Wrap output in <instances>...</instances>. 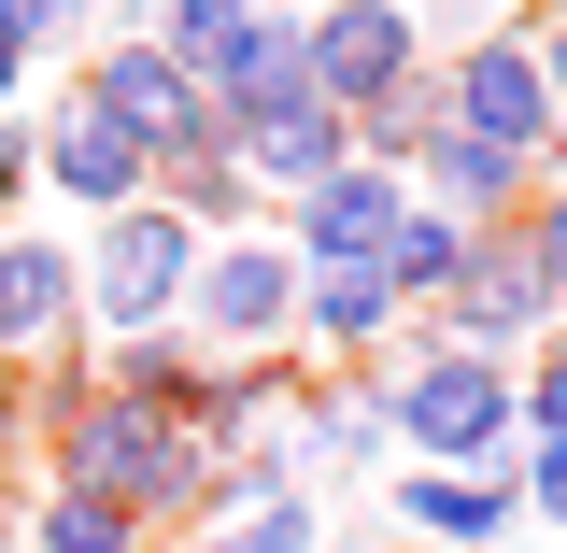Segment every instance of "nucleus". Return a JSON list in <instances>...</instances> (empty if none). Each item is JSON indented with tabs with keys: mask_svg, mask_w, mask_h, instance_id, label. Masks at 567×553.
<instances>
[{
	"mask_svg": "<svg viewBox=\"0 0 567 553\" xmlns=\"http://www.w3.org/2000/svg\"><path fill=\"white\" fill-rule=\"evenodd\" d=\"M29 185L71 213V227H100V213L156 199V171H142V142H114L85 100H29Z\"/></svg>",
	"mask_w": 567,
	"mask_h": 553,
	"instance_id": "obj_9",
	"label": "nucleus"
},
{
	"mask_svg": "<svg viewBox=\"0 0 567 553\" xmlns=\"http://www.w3.org/2000/svg\"><path fill=\"white\" fill-rule=\"evenodd\" d=\"M511 426H525V440H567V341H539L511 369Z\"/></svg>",
	"mask_w": 567,
	"mask_h": 553,
	"instance_id": "obj_23",
	"label": "nucleus"
},
{
	"mask_svg": "<svg viewBox=\"0 0 567 553\" xmlns=\"http://www.w3.org/2000/svg\"><path fill=\"white\" fill-rule=\"evenodd\" d=\"M241 14H256V0H142V29H156L171 58H199V43H227Z\"/></svg>",
	"mask_w": 567,
	"mask_h": 553,
	"instance_id": "obj_24",
	"label": "nucleus"
},
{
	"mask_svg": "<svg viewBox=\"0 0 567 553\" xmlns=\"http://www.w3.org/2000/svg\"><path fill=\"white\" fill-rule=\"evenodd\" d=\"M29 85H43V58H29V43L0 29V114H29Z\"/></svg>",
	"mask_w": 567,
	"mask_h": 553,
	"instance_id": "obj_29",
	"label": "nucleus"
},
{
	"mask_svg": "<svg viewBox=\"0 0 567 553\" xmlns=\"http://www.w3.org/2000/svg\"><path fill=\"white\" fill-rule=\"evenodd\" d=\"M511 496H525L539 525H567V440H525V454H511Z\"/></svg>",
	"mask_w": 567,
	"mask_h": 553,
	"instance_id": "obj_25",
	"label": "nucleus"
},
{
	"mask_svg": "<svg viewBox=\"0 0 567 553\" xmlns=\"http://www.w3.org/2000/svg\"><path fill=\"white\" fill-rule=\"evenodd\" d=\"M383 496H398V540L412 553H496L525 525L511 469H383Z\"/></svg>",
	"mask_w": 567,
	"mask_h": 553,
	"instance_id": "obj_12",
	"label": "nucleus"
},
{
	"mask_svg": "<svg viewBox=\"0 0 567 553\" xmlns=\"http://www.w3.org/2000/svg\"><path fill=\"white\" fill-rule=\"evenodd\" d=\"M227 156L256 171V199H298V185H327V171L354 156V129L298 85V100H270V114H241V129H227Z\"/></svg>",
	"mask_w": 567,
	"mask_h": 553,
	"instance_id": "obj_16",
	"label": "nucleus"
},
{
	"mask_svg": "<svg viewBox=\"0 0 567 553\" xmlns=\"http://www.w3.org/2000/svg\"><path fill=\"white\" fill-rule=\"evenodd\" d=\"M0 483L29 496V369H0Z\"/></svg>",
	"mask_w": 567,
	"mask_h": 553,
	"instance_id": "obj_27",
	"label": "nucleus"
},
{
	"mask_svg": "<svg viewBox=\"0 0 567 553\" xmlns=\"http://www.w3.org/2000/svg\"><path fill=\"white\" fill-rule=\"evenodd\" d=\"M425 341H468V355H525L554 341V284H539V256L511 242V227H483L468 256H454V284H440V313H425Z\"/></svg>",
	"mask_w": 567,
	"mask_h": 553,
	"instance_id": "obj_7",
	"label": "nucleus"
},
{
	"mask_svg": "<svg viewBox=\"0 0 567 553\" xmlns=\"http://www.w3.org/2000/svg\"><path fill=\"white\" fill-rule=\"evenodd\" d=\"M468 242H483V227H454V213H398V227H383V256H369V270H383V284H398V313H412V327H425V313H440V284H454V256H468Z\"/></svg>",
	"mask_w": 567,
	"mask_h": 553,
	"instance_id": "obj_20",
	"label": "nucleus"
},
{
	"mask_svg": "<svg viewBox=\"0 0 567 553\" xmlns=\"http://www.w3.org/2000/svg\"><path fill=\"white\" fill-rule=\"evenodd\" d=\"M14 553H156L128 525V511H114V496H71V483H29L14 496Z\"/></svg>",
	"mask_w": 567,
	"mask_h": 553,
	"instance_id": "obj_19",
	"label": "nucleus"
},
{
	"mask_svg": "<svg viewBox=\"0 0 567 553\" xmlns=\"http://www.w3.org/2000/svg\"><path fill=\"white\" fill-rule=\"evenodd\" d=\"M425 58H440V43H425L412 0H298V71H312V100H327L341 129L383 100V85H412Z\"/></svg>",
	"mask_w": 567,
	"mask_h": 553,
	"instance_id": "obj_6",
	"label": "nucleus"
},
{
	"mask_svg": "<svg viewBox=\"0 0 567 553\" xmlns=\"http://www.w3.org/2000/svg\"><path fill=\"white\" fill-rule=\"evenodd\" d=\"M85 341V313H71V242L29 213V227H0V369H43V355Z\"/></svg>",
	"mask_w": 567,
	"mask_h": 553,
	"instance_id": "obj_11",
	"label": "nucleus"
},
{
	"mask_svg": "<svg viewBox=\"0 0 567 553\" xmlns=\"http://www.w3.org/2000/svg\"><path fill=\"white\" fill-rule=\"evenodd\" d=\"M58 100H85V114H100L114 142H142V171H156V185H171L185 156H227V114L199 100V71L171 58L156 29H114V43H85Z\"/></svg>",
	"mask_w": 567,
	"mask_h": 553,
	"instance_id": "obj_2",
	"label": "nucleus"
},
{
	"mask_svg": "<svg viewBox=\"0 0 567 553\" xmlns=\"http://www.w3.org/2000/svg\"><path fill=\"white\" fill-rule=\"evenodd\" d=\"M185 71H199V100L227 114V129L270 114V100H298V85H312V71H298V0H256V14H241L227 43H199Z\"/></svg>",
	"mask_w": 567,
	"mask_h": 553,
	"instance_id": "obj_14",
	"label": "nucleus"
},
{
	"mask_svg": "<svg viewBox=\"0 0 567 553\" xmlns=\"http://www.w3.org/2000/svg\"><path fill=\"white\" fill-rule=\"evenodd\" d=\"M156 199L185 213L199 242H241V227H270V199H256V171H241V156H185V171H171Z\"/></svg>",
	"mask_w": 567,
	"mask_h": 553,
	"instance_id": "obj_22",
	"label": "nucleus"
},
{
	"mask_svg": "<svg viewBox=\"0 0 567 553\" xmlns=\"http://www.w3.org/2000/svg\"><path fill=\"white\" fill-rule=\"evenodd\" d=\"M0 553H14V483H0Z\"/></svg>",
	"mask_w": 567,
	"mask_h": 553,
	"instance_id": "obj_30",
	"label": "nucleus"
},
{
	"mask_svg": "<svg viewBox=\"0 0 567 553\" xmlns=\"http://www.w3.org/2000/svg\"><path fill=\"white\" fill-rule=\"evenodd\" d=\"M525 43H539V85H554V156H567V0L525 14Z\"/></svg>",
	"mask_w": 567,
	"mask_h": 553,
	"instance_id": "obj_26",
	"label": "nucleus"
},
{
	"mask_svg": "<svg viewBox=\"0 0 567 553\" xmlns=\"http://www.w3.org/2000/svg\"><path fill=\"white\" fill-rule=\"evenodd\" d=\"M440 114L468 142H511V156H554V85H539V43L525 14H483L440 43Z\"/></svg>",
	"mask_w": 567,
	"mask_h": 553,
	"instance_id": "obj_5",
	"label": "nucleus"
},
{
	"mask_svg": "<svg viewBox=\"0 0 567 553\" xmlns=\"http://www.w3.org/2000/svg\"><path fill=\"white\" fill-rule=\"evenodd\" d=\"M185 270H199V227L171 199H128V213H100V227H71V313H85V341L171 327L185 313Z\"/></svg>",
	"mask_w": 567,
	"mask_h": 553,
	"instance_id": "obj_3",
	"label": "nucleus"
},
{
	"mask_svg": "<svg viewBox=\"0 0 567 553\" xmlns=\"http://www.w3.org/2000/svg\"><path fill=\"white\" fill-rule=\"evenodd\" d=\"M29 199H43L29 185V114H0V227H29Z\"/></svg>",
	"mask_w": 567,
	"mask_h": 553,
	"instance_id": "obj_28",
	"label": "nucleus"
},
{
	"mask_svg": "<svg viewBox=\"0 0 567 553\" xmlns=\"http://www.w3.org/2000/svg\"><path fill=\"white\" fill-rule=\"evenodd\" d=\"M440 129H454V114H440V58H425L412 85H383V100L354 114V156H369V171H412V156H425Z\"/></svg>",
	"mask_w": 567,
	"mask_h": 553,
	"instance_id": "obj_21",
	"label": "nucleus"
},
{
	"mask_svg": "<svg viewBox=\"0 0 567 553\" xmlns=\"http://www.w3.org/2000/svg\"><path fill=\"white\" fill-rule=\"evenodd\" d=\"M525 185H539V156L468 142V129H440V142L412 156V199H425V213H454V227H511V213H525Z\"/></svg>",
	"mask_w": 567,
	"mask_h": 553,
	"instance_id": "obj_17",
	"label": "nucleus"
},
{
	"mask_svg": "<svg viewBox=\"0 0 567 553\" xmlns=\"http://www.w3.org/2000/svg\"><path fill=\"white\" fill-rule=\"evenodd\" d=\"M298 383H312V355H199L185 440H199L213 469H270L284 426H298ZM284 469H298V454H284Z\"/></svg>",
	"mask_w": 567,
	"mask_h": 553,
	"instance_id": "obj_8",
	"label": "nucleus"
},
{
	"mask_svg": "<svg viewBox=\"0 0 567 553\" xmlns=\"http://www.w3.org/2000/svg\"><path fill=\"white\" fill-rule=\"evenodd\" d=\"M398 341H412V313H398V284L369 256L354 270H298V355L312 369H383Z\"/></svg>",
	"mask_w": 567,
	"mask_h": 553,
	"instance_id": "obj_13",
	"label": "nucleus"
},
{
	"mask_svg": "<svg viewBox=\"0 0 567 553\" xmlns=\"http://www.w3.org/2000/svg\"><path fill=\"white\" fill-rule=\"evenodd\" d=\"M412 213V171H369V156H341L327 185H298V199H270V242L298 256V270H354V256H383V227Z\"/></svg>",
	"mask_w": 567,
	"mask_h": 553,
	"instance_id": "obj_10",
	"label": "nucleus"
},
{
	"mask_svg": "<svg viewBox=\"0 0 567 553\" xmlns=\"http://www.w3.org/2000/svg\"><path fill=\"white\" fill-rule=\"evenodd\" d=\"M284 454H298V483H312V469H369V483H383V454H398V440H383V383H369V369H312Z\"/></svg>",
	"mask_w": 567,
	"mask_h": 553,
	"instance_id": "obj_15",
	"label": "nucleus"
},
{
	"mask_svg": "<svg viewBox=\"0 0 567 553\" xmlns=\"http://www.w3.org/2000/svg\"><path fill=\"white\" fill-rule=\"evenodd\" d=\"M85 383H100V398H142V412H171V426H185V398H199V341H185V327L85 341Z\"/></svg>",
	"mask_w": 567,
	"mask_h": 553,
	"instance_id": "obj_18",
	"label": "nucleus"
},
{
	"mask_svg": "<svg viewBox=\"0 0 567 553\" xmlns=\"http://www.w3.org/2000/svg\"><path fill=\"white\" fill-rule=\"evenodd\" d=\"M412 14H454V0H412Z\"/></svg>",
	"mask_w": 567,
	"mask_h": 553,
	"instance_id": "obj_31",
	"label": "nucleus"
},
{
	"mask_svg": "<svg viewBox=\"0 0 567 553\" xmlns=\"http://www.w3.org/2000/svg\"><path fill=\"white\" fill-rule=\"evenodd\" d=\"M383 440H398V469H511L525 454V426H511V355H468V341H398L383 369Z\"/></svg>",
	"mask_w": 567,
	"mask_h": 553,
	"instance_id": "obj_1",
	"label": "nucleus"
},
{
	"mask_svg": "<svg viewBox=\"0 0 567 553\" xmlns=\"http://www.w3.org/2000/svg\"><path fill=\"white\" fill-rule=\"evenodd\" d=\"M199 355H298V256H284L270 227H241V242H199V270H185V313H171Z\"/></svg>",
	"mask_w": 567,
	"mask_h": 553,
	"instance_id": "obj_4",
	"label": "nucleus"
}]
</instances>
